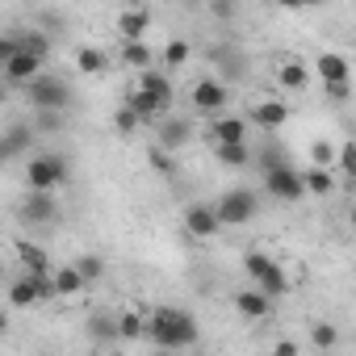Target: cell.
<instances>
[{
	"instance_id": "obj_21",
	"label": "cell",
	"mask_w": 356,
	"mask_h": 356,
	"mask_svg": "<svg viewBox=\"0 0 356 356\" xmlns=\"http://www.w3.org/2000/svg\"><path fill=\"white\" fill-rule=\"evenodd\" d=\"M134 88H143L147 97H155V101H159L163 109L172 105V80H168L163 72H155V67H147V72L138 76V84H134Z\"/></svg>"
},
{
	"instance_id": "obj_17",
	"label": "cell",
	"mask_w": 356,
	"mask_h": 356,
	"mask_svg": "<svg viewBox=\"0 0 356 356\" xmlns=\"http://www.w3.org/2000/svg\"><path fill=\"white\" fill-rule=\"evenodd\" d=\"M151 9H122V17H118V34H122V42H143V34L151 30Z\"/></svg>"
},
{
	"instance_id": "obj_23",
	"label": "cell",
	"mask_w": 356,
	"mask_h": 356,
	"mask_svg": "<svg viewBox=\"0 0 356 356\" xmlns=\"http://www.w3.org/2000/svg\"><path fill=\"white\" fill-rule=\"evenodd\" d=\"M88 339H97V343H113V339H118V314H109V310H92V314H88Z\"/></svg>"
},
{
	"instance_id": "obj_8",
	"label": "cell",
	"mask_w": 356,
	"mask_h": 356,
	"mask_svg": "<svg viewBox=\"0 0 356 356\" xmlns=\"http://www.w3.org/2000/svg\"><path fill=\"white\" fill-rule=\"evenodd\" d=\"M264 193L268 197H277V202H302L306 193H302V176H298V168H273V172H264Z\"/></svg>"
},
{
	"instance_id": "obj_35",
	"label": "cell",
	"mask_w": 356,
	"mask_h": 356,
	"mask_svg": "<svg viewBox=\"0 0 356 356\" xmlns=\"http://www.w3.org/2000/svg\"><path fill=\"white\" fill-rule=\"evenodd\" d=\"M331 168H335L339 176H356V147H352V143H343V147L335 151V159H331Z\"/></svg>"
},
{
	"instance_id": "obj_7",
	"label": "cell",
	"mask_w": 356,
	"mask_h": 356,
	"mask_svg": "<svg viewBox=\"0 0 356 356\" xmlns=\"http://www.w3.org/2000/svg\"><path fill=\"white\" fill-rule=\"evenodd\" d=\"M17 214L30 227H51V222H59V202H55V193H26L17 202Z\"/></svg>"
},
{
	"instance_id": "obj_18",
	"label": "cell",
	"mask_w": 356,
	"mask_h": 356,
	"mask_svg": "<svg viewBox=\"0 0 356 356\" xmlns=\"http://www.w3.org/2000/svg\"><path fill=\"white\" fill-rule=\"evenodd\" d=\"M185 231H189L193 239H210V235H218V218H214V210H210L206 202L189 206V210H185Z\"/></svg>"
},
{
	"instance_id": "obj_4",
	"label": "cell",
	"mask_w": 356,
	"mask_h": 356,
	"mask_svg": "<svg viewBox=\"0 0 356 356\" xmlns=\"http://www.w3.org/2000/svg\"><path fill=\"white\" fill-rule=\"evenodd\" d=\"M22 92H26V101L34 105V113H38V109L67 113V105H72V84H67L63 76H51V72H42V76H38L34 84H26Z\"/></svg>"
},
{
	"instance_id": "obj_33",
	"label": "cell",
	"mask_w": 356,
	"mask_h": 356,
	"mask_svg": "<svg viewBox=\"0 0 356 356\" xmlns=\"http://www.w3.org/2000/svg\"><path fill=\"white\" fill-rule=\"evenodd\" d=\"M72 268L80 273V281H84V285H92V281H101V277H105V260H101V256H80Z\"/></svg>"
},
{
	"instance_id": "obj_36",
	"label": "cell",
	"mask_w": 356,
	"mask_h": 356,
	"mask_svg": "<svg viewBox=\"0 0 356 356\" xmlns=\"http://www.w3.org/2000/svg\"><path fill=\"white\" fill-rule=\"evenodd\" d=\"M147 159H151V168H155L159 176H176V155H168V151H159L155 143H151V151H147Z\"/></svg>"
},
{
	"instance_id": "obj_14",
	"label": "cell",
	"mask_w": 356,
	"mask_h": 356,
	"mask_svg": "<svg viewBox=\"0 0 356 356\" xmlns=\"http://www.w3.org/2000/svg\"><path fill=\"white\" fill-rule=\"evenodd\" d=\"M314 72L323 76V84H348V80H352V63H348V55H339V51H323V55L314 59Z\"/></svg>"
},
{
	"instance_id": "obj_24",
	"label": "cell",
	"mask_w": 356,
	"mask_h": 356,
	"mask_svg": "<svg viewBox=\"0 0 356 356\" xmlns=\"http://www.w3.org/2000/svg\"><path fill=\"white\" fill-rule=\"evenodd\" d=\"M277 80H281V88L302 92V88H306V80H310V67H306L302 59H285V63L277 67Z\"/></svg>"
},
{
	"instance_id": "obj_44",
	"label": "cell",
	"mask_w": 356,
	"mask_h": 356,
	"mask_svg": "<svg viewBox=\"0 0 356 356\" xmlns=\"http://www.w3.org/2000/svg\"><path fill=\"white\" fill-rule=\"evenodd\" d=\"M5 331H9V310L0 306V335H5Z\"/></svg>"
},
{
	"instance_id": "obj_26",
	"label": "cell",
	"mask_w": 356,
	"mask_h": 356,
	"mask_svg": "<svg viewBox=\"0 0 356 356\" xmlns=\"http://www.w3.org/2000/svg\"><path fill=\"white\" fill-rule=\"evenodd\" d=\"M76 67H80L84 76H101V72L109 67V55H105L101 47H80V51H76Z\"/></svg>"
},
{
	"instance_id": "obj_16",
	"label": "cell",
	"mask_w": 356,
	"mask_h": 356,
	"mask_svg": "<svg viewBox=\"0 0 356 356\" xmlns=\"http://www.w3.org/2000/svg\"><path fill=\"white\" fill-rule=\"evenodd\" d=\"M13 252H17V260H22L26 277H51V256H47L38 243H30V239H17V243H13Z\"/></svg>"
},
{
	"instance_id": "obj_29",
	"label": "cell",
	"mask_w": 356,
	"mask_h": 356,
	"mask_svg": "<svg viewBox=\"0 0 356 356\" xmlns=\"http://www.w3.org/2000/svg\"><path fill=\"white\" fill-rule=\"evenodd\" d=\"M252 163H256V168H260V176H264V172H273V168H285V163H289V155H285L277 143H268V147L252 151Z\"/></svg>"
},
{
	"instance_id": "obj_13",
	"label": "cell",
	"mask_w": 356,
	"mask_h": 356,
	"mask_svg": "<svg viewBox=\"0 0 356 356\" xmlns=\"http://www.w3.org/2000/svg\"><path fill=\"white\" fill-rule=\"evenodd\" d=\"M34 147V130L30 126H9V130H0V168L13 163L22 151Z\"/></svg>"
},
{
	"instance_id": "obj_34",
	"label": "cell",
	"mask_w": 356,
	"mask_h": 356,
	"mask_svg": "<svg viewBox=\"0 0 356 356\" xmlns=\"http://www.w3.org/2000/svg\"><path fill=\"white\" fill-rule=\"evenodd\" d=\"M310 343L323 348V352H331V348L339 343V327H335V323H314V327H310Z\"/></svg>"
},
{
	"instance_id": "obj_19",
	"label": "cell",
	"mask_w": 356,
	"mask_h": 356,
	"mask_svg": "<svg viewBox=\"0 0 356 356\" xmlns=\"http://www.w3.org/2000/svg\"><path fill=\"white\" fill-rule=\"evenodd\" d=\"M231 302H235V310H239V314H243V318H256V323H260V318H268V314H273V302H268V298H264V293H256V289H252V285H248V289H239V293H235V298H231Z\"/></svg>"
},
{
	"instance_id": "obj_6",
	"label": "cell",
	"mask_w": 356,
	"mask_h": 356,
	"mask_svg": "<svg viewBox=\"0 0 356 356\" xmlns=\"http://www.w3.org/2000/svg\"><path fill=\"white\" fill-rule=\"evenodd\" d=\"M189 101H193V109H197V113H206V118H222V113H227V101H231V88H227V80L206 76V80H197V84H193Z\"/></svg>"
},
{
	"instance_id": "obj_47",
	"label": "cell",
	"mask_w": 356,
	"mask_h": 356,
	"mask_svg": "<svg viewBox=\"0 0 356 356\" xmlns=\"http://www.w3.org/2000/svg\"><path fill=\"white\" fill-rule=\"evenodd\" d=\"M0 277H5V260H0Z\"/></svg>"
},
{
	"instance_id": "obj_31",
	"label": "cell",
	"mask_w": 356,
	"mask_h": 356,
	"mask_svg": "<svg viewBox=\"0 0 356 356\" xmlns=\"http://www.w3.org/2000/svg\"><path fill=\"white\" fill-rule=\"evenodd\" d=\"M214 155H218L222 168H248L252 163V147L248 143H239V147H214Z\"/></svg>"
},
{
	"instance_id": "obj_43",
	"label": "cell",
	"mask_w": 356,
	"mask_h": 356,
	"mask_svg": "<svg viewBox=\"0 0 356 356\" xmlns=\"http://www.w3.org/2000/svg\"><path fill=\"white\" fill-rule=\"evenodd\" d=\"M268 356H298V348H293V343H289V339H281V343H277V348H273V352H268Z\"/></svg>"
},
{
	"instance_id": "obj_42",
	"label": "cell",
	"mask_w": 356,
	"mask_h": 356,
	"mask_svg": "<svg viewBox=\"0 0 356 356\" xmlns=\"http://www.w3.org/2000/svg\"><path fill=\"white\" fill-rule=\"evenodd\" d=\"M210 13H214L218 22H227V17H235V5H222V0H218V5H210Z\"/></svg>"
},
{
	"instance_id": "obj_12",
	"label": "cell",
	"mask_w": 356,
	"mask_h": 356,
	"mask_svg": "<svg viewBox=\"0 0 356 356\" xmlns=\"http://www.w3.org/2000/svg\"><path fill=\"white\" fill-rule=\"evenodd\" d=\"M206 134L214 138V147H239V143H248V118H231V113H222V118L210 122Z\"/></svg>"
},
{
	"instance_id": "obj_40",
	"label": "cell",
	"mask_w": 356,
	"mask_h": 356,
	"mask_svg": "<svg viewBox=\"0 0 356 356\" xmlns=\"http://www.w3.org/2000/svg\"><path fill=\"white\" fill-rule=\"evenodd\" d=\"M17 55V34H0V67Z\"/></svg>"
},
{
	"instance_id": "obj_10",
	"label": "cell",
	"mask_w": 356,
	"mask_h": 356,
	"mask_svg": "<svg viewBox=\"0 0 356 356\" xmlns=\"http://www.w3.org/2000/svg\"><path fill=\"white\" fill-rule=\"evenodd\" d=\"M42 76V63L38 59H30V55H13L5 67H0V80H5V88H26V84H34Z\"/></svg>"
},
{
	"instance_id": "obj_2",
	"label": "cell",
	"mask_w": 356,
	"mask_h": 356,
	"mask_svg": "<svg viewBox=\"0 0 356 356\" xmlns=\"http://www.w3.org/2000/svg\"><path fill=\"white\" fill-rule=\"evenodd\" d=\"M243 273L252 277V289L264 293L268 302H277V298L289 289V273H285L273 256H264V252H252V256L243 260Z\"/></svg>"
},
{
	"instance_id": "obj_39",
	"label": "cell",
	"mask_w": 356,
	"mask_h": 356,
	"mask_svg": "<svg viewBox=\"0 0 356 356\" xmlns=\"http://www.w3.org/2000/svg\"><path fill=\"white\" fill-rule=\"evenodd\" d=\"M113 126H118V134H126V138H130V134H134V130H138L143 122H138V118H134V113H130V109L122 105V109L113 113Z\"/></svg>"
},
{
	"instance_id": "obj_37",
	"label": "cell",
	"mask_w": 356,
	"mask_h": 356,
	"mask_svg": "<svg viewBox=\"0 0 356 356\" xmlns=\"http://www.w3.org/2000/svg\"><path fill=\"white\" fill-rule=\"evenodd\" d=\"M34 126H38L42 134H51V130H63V113H55V109H38V113H34Z\"/></svg>"
},
{
	"instance_id": "obj_11",
	"label": "cell",
	"mask_w": 356,
	"mask_h": 356,
	"mask_svg": "<svg viewBox=\"0 0 356 356\" xmlns=\"http://www.w3.org/2000/svg\"><path fill=\"white\" fill-rule=\"evenodd\" d=\"M256 130H264V134H273V130H281L285 122H289V101H256L252 105V118H248Z\"/></svg>"
},
{
	"instance_id": "obj_38",
	"label": "cell",
	"mask_w": 356,
	"mask_h": 356,
	"mask_svg": "<svg viewBox=\"0 0 356 356\" xmlns=\"http://www.w3.org/2000/svg\"><path fill=\"white\" fill-rule=\"evenodd\" d=\"M310 159H314L310 168H327V172H331V159H335V151H331V143H327V138H318V143L310 147Z\"/></svg>"
},
{
	"instance_id": "obj_30",
	"label": "cell",
	"mask_w": 356,
	"mask_h": 356,
	"mask_svg": "<svg viewBox=\"0 0 356 356\" xmlns=\"http://www.w3.org/2000/svg\"><path fill=\"white\" fill-rule=\"evenodd\" d=\"M147 335V318L138 310H122L118 314V339H143Z\"/></svg>"
},
{
	"instance_id": "obj_46",
	"label": "cell",
	"mask_w": 356,
	"mask_h": 356,
	"mask_svg": "<svg viewBox=\"0 0 356 356\" xmlns=\"http://www.w3.org/2000/svg\"><path fill=\"white\" fill-rule=\"evenodd\" d=\"M0 101H5V80H0Z\"/></svg>"
},
{
	"instance_id": "obj_25",
	"label": "cell",
	"mask_w": 356,
	"mask_h": 356,
	"mask_svg": "<svg viewBox=\"0 0 356 356\" xmlns=\"http://www.w3.org/2000/svg\"><path fill=\"white\" fill-rule=\"evenodd\" d=\"M17 51L30 55V59H38V63H47V55H51V38L38 34V30H22V34H17Z\"/></svg>"
},
{
	"instance_id": "obj_5",
	"label": "cell",
	"mask_w": 356,
	"mask_h": 356,
	"mask_svg": "<svg viewBox=\"0 0 356 356\" xmlns=\"http://www.w3.org/2000/svg\"><path fill=\"white\" fill-rule=\"evenodd\" d=\"M210 210H214L218 231H222V227H248V222L256 218L260 202H256V193H252V189H231V193H222Z\"/></svg>"
},
{
	"instance_id": "obj_20",
	"label": "cell",
	"mask_w": 356,
	"mask_h": 356,
	"mask_svg": "<svg viewBox=\"0 0 356 356\" xmlns=\"http://www.w3.org/2000/svg\"><path fill=\"white\" fill-rule=\"evenodd\" d=\"M298 176H302L306 197H327L335 189V172H327V168H298Z\"/></svg>"
},
{
	"instance_id": "obj_15",
	"label": "cell",
	"mask_w": 356,
	"mask_h": 356,
	"mask_svg": "<svg viewBox=\"0 0 356 356\" xmlns=\"http://www.w3.org/2000/svg\"><path fill=\"white\" fill-rule=\"evenodd\" d=\"M122 105H126V109H130V113H134V118H138V122H143V126H155V122H159V118H168V109H163V105H159V101H155V97H147V92H143V88H130V92H126V101H122Z\"/></svg>"
},
{
	"instance_id": "obj_3",
	"label": "cell",
	"mask_w": 356,
	"mask_h": 356,
	"mask_svg": "<svg viewBox=\"0 0 356 356\" xmlns=\"http://www.w3.org/2000/svg\"><path fill=\"white\" fill-rule=\"evenodd\" d=\"M67 159L63 155H34L30 163H26V185H30V193H59L63 185H67Z\"/></svg>"
},
{
	"instance_id": "obj_32",
	"label": "cell",
	"mask_w": 356,
	"mask_h": 356,
	"mask_svg": "<svg viewBox=\"0 0 356 356\" xmlns=\"http://www.w3.org/2000/svg\"><path fill=\"white\" fill-rule=\"evenodd\" d=\"M189 55H193V47H189L185 38H172V42L163 47V67H168V72H172V67H185Z\"/></svg>"
},
{
	"instance_id": "obj_45",
	"label": "cell",
	"mask_w": 356,
	"mask_h": 356,
	"mask_svg": "<svg viewBox=\"0 0 356 356\" xmlns=\"http://www.w3.org/2000/svg\"><path fill=\"white\" fill-rule=\"evenodd\" d=\"M155 356H181V352H155Z\"/></svg>"
},
{
	"instance_id": "obj_28",
	"label": "cell",
	"mask_w": 356,
	"mask_h": 356,
	"mask_svg": "<svg viewBox=\"0 0 356 356\" xmlns=\"http://www.w3.org/2000/svg\"><path fill=\"white\" fill-rule=\"evenodd\" d=\"M122 63H126V67H143V72H147V67L155 63V51H151L147 42H122Z\"/></svg>"
},
{
	"instance_id": "obj_22",
	"label": "cell",
	"mask_w": 356,
	"mask_h": 356,
	"mask_svg": "<svg viewBox=\"0 0 356 356\" xmlns=\"http://www.w3.org/2000/svg\"><path fill=\"white\" fill-rule=\"evenodd\" d=\"M51 285H55V298H76V293H84V289H88L72 264H63V268H51Z\"/></svg>"
},
{
	"instance_id": "obj_9",
	"label": "cell",
	"mask_w": 356,
	"mask_h": 356,
	"mask_svg": "<svg viewBox=\"0 0 356 356\" xmlns=\"http://www.w3.org/2000/svg\"><path fill=\"white\" fill-rule=\"evenodd\" d=\"M189 138H193V122L189 118H159L155 122V147L168 151V155H176L181 147H189Z\"/></svg>"
},
{
	"instance_id": "obj_41",
	"label": "cell",
	"mask_w": 356,
	"mask_h": 356,
	"mask_svg": "<svg viewBox=\"0 0 356 356\" xmlns=\"http://www.w3.org/2000/svg\"><path fill=\"white\" fill-rule=\"evenodd\" d=\"M323 92H327L335 105H343V101H348V92H352V84H323Z\"/></svg>"
},
{
	"instance_id": "obj_27",
	"label": "cell",
	"mask_w": 356,
	"mask_h": 356,
	"mask_svg": "<svg viewBox=\"0 0 356 356\" xmlns=\"http://www.w3.org/2000/svg\"><path fill=\"white\" fill-rule=\"evenodd\" d=\"M9 302H13V306H42V302H38V285H34V277L22 273V277L9 285Z\"/></svg>"
},
{
	"instance_id": "obj_1",
	"label": "cell",
	"mask_w": 356,
	"mask_h": 356,
	"mask_svg": "<svg viewBox=\"0 0 356 356\" xmlns=\"http://www.w3.org/2000/svg\"><path fill=\"white\" fill-rule=\"evenodd\" d=\"M147 318V335L155 343V352H185L197 343V318L189 310H176V306H155Z\"/></svg>"
}]
</instances>
